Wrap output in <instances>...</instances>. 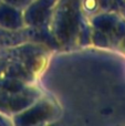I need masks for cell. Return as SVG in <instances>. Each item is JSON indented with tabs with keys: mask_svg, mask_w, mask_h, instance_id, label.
<instances>
[{
	"mask_svg": "<svg viewBox=\"0 0 125 126\" xmlns=\"http://www.w3.org/2000/svg\"><path fill=\"white\" fill-rule=\"evenodd\" d=\"M90 41L100 48H114L125 35V16L116 10H103L89 17Z\"/></svg>",
	"mask_w": 125,
	"mask_h": 126,
	"instance_id": "obj_1",
	"label": "cell"
}]
</instances>
